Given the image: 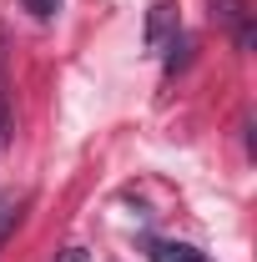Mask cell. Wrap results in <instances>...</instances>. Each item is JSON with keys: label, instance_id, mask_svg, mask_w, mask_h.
<instances>
[{"label": "cell", "instance_id": "cell-1", "mask_svg": "<svg viewBox=\"0 0 257 262\" xmlns=\"http://www.w3.org/2000/svg\"><path fill=\"white\" fill-rule=\"evenodd\" d=\"M177 31H182L177 5H172V0H157V5H152V15H146V51H152V56L172 51V46H177Z\"/></svg>", "mask_w": 257, "mask_h": 262}, {"label": "cell", "instance_id": "cell-5", "mask_svg": "<svg viewBox=\"0 0 257 262\" xmlns=\"http://www.w3.org/2000/svg\"><path fill=\"white\" fill-rule=\"evenodd\" d=\"M20 207H26V196L15 192H0V242L15 232V222H20Z\"/></svg>", "mask_w": 257, "mask_h": 262}, {"label": "cell", "instance_id": "cell-4", "mask_svg": "<svg viewBox=\"0 0 257 262\" xmlns=\"http://www.w3.org/2000/svg\"><path fill=\"white\" fill-rule=\"evenodd\" d=\"M15 141V106H10V86H5V66H0V157Z\"/></svg>", "mask_w": 257, "mask_h": 262}, {"label": "cell", "instance_id": "cell-6", "mask_svg": "<svg viewBox=\"0 0 257 262\" xmlns=\"http://www.w3.org/2000/svg\"><path fill=\"white\" fill-rule=\"evenodd\" d=\"M26 10H31V15H40V20H51V15L61 10V0H26Z\"/></svg>", "mask_w": 257, "mask_h": 262}, {"label": "cell", "instance_id": "cell-7", "mask_svg": "<svg viewBox=\"0 0 257 262\" xmlns=\"http://www.w3.org/2000/svg\"><path fill=\"white\" fill-rule=\"evenodd\" d=\"M56 262H91V257H86V247H66Z\"/></svg>", "mask_w": 257, "mask_h": 262}, {"label": "cell", "instance_id": "cell-2", "mask_svg": "<svg viewBox=\"0 0 257 262\" xmlns=\"http://www.w3.org/2000/svg\"><path fill=\"white\" fill-rule=\"evenodd\" d=\"M212 20H222L237 31V46L247 51L252 46V15H247V0H212Z\"/></svg>", "mask_w": 257, "mask_h": 262}, {"label": "cell", "instance_id": "cell-3", "mask_svg": "<svg viewBox=\"0 0 257 262\" xmlns=\"http://www.w3.org/2000/svg\"><path fill=\"white\" fill-rule=\"evenodd\" d=\"M146 257L152 262H207L197 247H187V242H146Z\"/></svg>", "mask_w": 257, "mask_h": 262}]
</instances>
